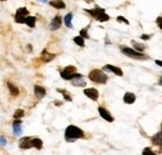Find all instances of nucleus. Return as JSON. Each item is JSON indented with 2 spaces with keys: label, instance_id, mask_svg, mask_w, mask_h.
Segmentation results:
<instances>
[{
  "label": "nucleus",
  "instance_id": "obj_1",
  "mask_svg": "<svg viewBox=\"0 0 162 155\" xmlns=\"http://www.w3.org/2000/svg\"><path fill=\"white\" fill-rule=\"evenodd\" d=\"M84 138V131L82 129H80L79 126L75 125H69L65 130V139L67 141H73L76 140V139H81Z\"/></svg>",
  "mask_w": 162,
  "mask_h": 155
},
{
  "label": "nucleus",
  "instance_id": "obj_2",
  "mask_svg": "<svg viewBox=\"0 0 162 155\" xmlns=\"http://www.w3.org/2000/svg\"><path fill=\"white\" fill-rule=\"evenodd\" d=\"M89 79L97 84H106L107 81V75L100 69H94L89 73Z\"/></svg>",
  "mask_w": 162,
  "mask_h": 155
},
{
  "label": "nucleus",
  "instance_id": "obj_3",
  "mask_svg": "<svg viewBox=\"0 0 162 155\" xmlns=\"http://www.w3.org/2000/svg\"><path fill=\"white\" fill-rule=\"evenodd\" d=\"M60 75H61V78L65 79V80H74V79H76V78H79V79L82 78V75L79 74L76 71V68L73 66V65L66 66L65 69L60 73Z\"/></svg>",
  "mask_w": 162,
  "mask_h": 155
},
{
  "label": "nucleus",
  "instance_id": "obj_4",
  "mask_svg": "<svg viewBox=\"0 0 162 155\" xmlns=\"http://www.w3.org/2000/svg\"><path fill=\"white\" fill-rule=\"evenodd\" d=\"M86 11H87L92 18H95L96 20H99V21H107L108 19H110L102 8H95V9H92V10H86Z\"/></svg>",
  "mask_w": 162,
  "mask_h": 155
},
{
  "label": "nucleus",
  "instance_id": "obj_5",
  "mask_svg": "<svg viewBox=\"0 0 162 155\" xmlns=\"http://www.w3.org/2000/svg\"><path fill=\"white\" fill-rule=\"evenodd\" d=\"M121 51L125 55L130 56V58H135V59H144L145 58L144 53H138V51L135 50V49L129 48V46H121Z\"/></svg>",
  "mask_w": 162,
  "mask_h": 155
},
{
  "label": "nucleus",
  "instance_id": "obj_6",
  "mask_svg": "<svg viewBox=\"0 0 162 155\" xmlns=\"http://www.w3.org/2000/svg\"><path fill=\"white\" fill-rule=\"evenodd\" d=\"M29 15V11L26 8H20L16 14H15V21L19 23V24H22V23H26V18Z\"/></svg>",
  "mask_w": 162,
  "mask_h": 155
},
{
  "label": "nucleus",
  "instance_id": "obj_7",
  "mask_svg": "<svg viewBox=\"0 0 162 155\" xmlns=\"http://www.w3.org/2000/svg\"><path fill=\"white\" fill-rule=\"evenodd\" d=\"M84 94L89 98V99H91V100H94V101L99 99V91H97V89H95V88L84 89Z\"/></svg>",
  "mask_w": 162,
  "mask_h": 155
},
{
  "label": "nucleus",
  "instance_id": "obj_8",
  "mask_svg": "<svg viewBox=\"0 0 162 155\" xmlns=\"http://www.w3.org/2000/svg\"><path fill=\"white\" fill-rule=\"evenodd\" d=\"M19 146H20V149H30V148H33V138L26 137V138L20 139Z\"/></svg>",
  "mask_w": 162,
  "mask_h": 155
},
{
  "label": "nucleus",
  "instance_id": "obj_9",
  "mask_svg": "<svg viewBox=\"0 0 162 155\" xmlns=\"http://www.w3.org/2000/svg\"><path fill=\"white\" fill-rule=\"evenodd\" d=\"M99 114H100V116L102 119H105L106 122H108V123H112L114 122V118H112V115L108 113V110H106L105 108H102V107H100L99 108Z\"/></svg>",
  "mask_w": 162,
  "mask_h": 155
},
{
  "label": "nucleus",
  "instance_id": "obj_10",
  "mask_svg": "<svg viewBox=\"0 0 162 155\" xmlns=\"http://www.w3.org/2000/svg\"><path fill=\"white\" fill-rule=\"evenodd\" d=\"M104 69L105 70H110L111 73H114V74H116L117 76H122L123 75V73H122V70L120 69L119 66H115V65H111V64H107V65H105L104 66Z\"/></svg>",
  "mask_w": 162,
  "mask_h": 155
},
{
  "label": "nucleus",
  "instance_id": "obj_11",
  "mask_svg": "<svg viewBox=\"0 0 162 155\" xmlns=\"http://www.w3.org/2000/svg\"><path fill=\"white\" fill-rule=\"evenodd\" d=\"M61 18L60 16H55L54 19H52V21H51V24H50V29L51 30H58L60 29V26H61Z\"/></svg>",
  "mask_w": 162,
  "mask_h": 155
},
{
  "label": "nucleus",
  "instance_id": "obj_12",
  "mask_svg": "<svg viewBox=\"0 0 162 155\" xmlns=\"http://www.w3.org/2000/svg\"><path fill=\"white\" fill-rule=\"evenodd\" d=\"M34 91H35V95L39 98V99L44 98L45 94H46V90H45L43 86H40V85H35V86H34Z\"/></svg>",
  "mask_w": 162,
  "mask_h": 155
},
{
  "label": "nucleus",
  "instance_id": "obj_13",
  "mask_svg": "<svg viewBox=\"0 0 162 155\" xmlns=\"http://www.w3.org/2000/svg\"><path fill=\"white\" fill-rule=\"evenodd\" d=\"M135 100H136V95H135L134 93H126L125 95H123V101H125L126 104H134Z\"/></svg>",
  "mask_w": 162,
  "mask_h": 155
},
{
  "label": "nucleus",
  "instance_id": "obj_14",
  "mask_svg": "<svg viewBox=\"0 0 162 155\" xmlns=\"http://www.w3.org/2000/svg\"><path fill=\"white\" fill-rule=\"evenodd\" d=\"M7 88H9V91H10V94L13 96H18L19 95V89H18V86H15L13 83H10V81H7Z\"/></svg>",
  "mask_w": 162,
  "mask_h": 155
},
{
  "label": "nucleus",
  "instance_id": "obj_15",
  "mask_svg": "<svg viewBox=\"0 0 162 155\" xmlns=\"http://www.w3.org/2000/svg\"><path fill=\"white\" fill-rule=\"evenodd\" d=\"M14 134L16 137L21 134V120H14Z\"/></svg>",
  "mask_w": 162,
  "mask_h": 155
},
{
  "label": "nucleus",
  "instance_id": "obj_16",
  "mask_svg": "<svg viewBox=\"0 0 162 155\" xmlns=\"http://www.w3.org/2000/svg\"><path fill=\"white\" fill-rule=\"evenodd\" d=\"M54 58H55V55L49 54L47 50H43V53H41V59H43V61H51Z\"/></svg>",
  "mask_w": 162,
  "mask_h": 155
},
{
  "label": "nucleus",
  "instance_id": "obj_17",
  "mask_svg": "<svg viewBox=\"0 0 162 155\" xmlns=\"http://www.w3.org/2000/svg\"><path fill=\"white\" fill-rule=\"evenodd\" d=\"M71 19H73V13L66 14V16L64 18V23L67 28H73V23H71Z\"/></svg>",
  "mask_w": 162,
  "mask_h": 155
},
{
  "label": "nucleus",
  "instance_id": "obj_18",
  "mask_svg": "<svg viewBox=\"0 0 162 155\" xmlns=\"http://www.w3.org/2000/svg\"><path fill=\"white\" fill-rule=\"evenodd\" d=\"M132 45H134V49L138 53H144L145 50V45L141 44V43H137V41H132Z\"/></svg>",
  "mask_w": 162,
  "mask_h": 155
},
{
  "label": "nucleus",
  "instance_id": "obj_19",
  "mask_svg": "<svg viewBox=\"0 0 162 155\" xmlns=\"http://www.w3.org/2000/svg\"><path fill=\"white\" fill-rule=\"evenodd\" d=\"M33 148L36 149H41L43 148V141L39 138H33Z\"/></svg>",
  "mask_w": 162,
  "mask_h": 155
},
{
  "label": "nucleus",
  "instance_id": "obj_20",
  "mask_svg": "<svg viewBox=\"0 0 162 155\" xmlns=\"http://www.w3.org/2000/svg\"><path fill=\"white\" fill-rule=\"evenodd\" d=\"M50 5L56 9H65V3L64 1H50Z\"/></svg>",
  "mask_w": 162,
  "mask_h": 155
},
{
  "label": "nucleus",
  "instance_id": "obj_21",
  "mask_svg": "<svg viewBox=\"0 0 162 155\" xmlns=\"http://www.w3.org/2000/svg\"><path fill=\"white\" fill-rule=\"evenodd\" d=\"M35 21H36V18H34V16H28V18H26V23H25V24L29 25L30 28H34V26H35Z\"/></svg>",
  "mask_w": 162,
  "mask_h": 155
},
{
  "label": "nucleus",
  "instance_id": "obj_22",
  "mask_svg": "<svg viewBox=\"0 0 162 155\" xmlns=\"http://www.w3.org/2000/svg\"><path fill=\"white\" fill-rule=\"evenodd\" d=\"M74 41H75V44H76V45H79V46H81V48L85 45L84 38H81L80 35H79V36H75V38H74Z\"/></svg>",
  "mask_w": 162,
  "mask_h": 155
},
{
  "label": "nucleus",
  "instance_id": "obj_23",
  "mask_svg": "<svg viewBox=\"0 0 162 155\" xmlns=\"http://www.w3.org/2000/svg\"><path fill=\"white\" fill-rule=\"evenodd\" d=\"M58 91L60 93V94H62V96L65 98V100H67V101H73V98H71V95L67 91H65V90H62V89H58Z\"/></svg>",
  "mask_w": 162,
  "mask_h": 155
},
{
  "label": "nucleus",
  "instance_id": "obj_24",
  "mask_svg": "<svg viewBox=\"0 0 162 155\" xmlns=\"http://www.w3.org/2000/svg\"><path fill=\"white\" fill-rule=\"evenodd\" d=\"M24 114H25V113H24V110H22V109H18L16 113L14 114V119H15V120H20L22 116H24Z\"/></svg>",
  "mask_w": 162,
  "mask_h": 155
},
{
  "label": "nucleus",
  "instance_id": "obj_25",
  "mask_svg": "<svg viewBox=\"0 0 162 155\" xmlns=\"http://www.w3.org/2000/svg\"><path fill=\"white\" fill-rule=\"evenodd\" d=\"M142 155H157L155 152H152L151 148H145L144 152H142Z\"/></svg>",
  "mask_w": 162,
  "mask_h": 155
},
{
  "label": "nucleus",
  "instance_id": "obj_26",
  "mask_svg": "<svg viewBox=\"0 0 162 155\" xmlns=\"http://www.w3.org/2000/svg\"><path fill=\"white\" fill-rule=\"evenodd\" d=\"M73 84L76 85V86H85V81L84 80H73Z\"/></svg>",
  "mask_w": 162,
  "mask_h": 155
},
{
  "label": "nucleus",
  "instance_id": "obj_27",
  "mask_svg": "<svg viewBox=\"0 0 162 155\" xmlns=\"http://www.w3.org/2000/svg\"><path fill=\"white\" fill-rule=\"evenodd\" d=\"M80 36L84 38V39H86V38H89V34H87V30L86 29H82L80 31Z\"/></svg>",
  "mask_w": 162,
  "mask_h": 155
},
{
  "label": "nucleus",
  "instance_id": "obj_28",
  "mask_svg": "<svg viewBox=\"0 0 162 155\" xmlns=\"http://www.w3.org/2000/svg\"><path fill=\"white\" fill-rule=\"evenodd\" d=\"M117 21H120V23H123V24L129 25V21H127V20H126V19L123 18V16H119V18H117Z\"/></svg>",
  "mask_w": 162,
  "mask_h": 155
},
{
  "label": "nucleus",
  "instance_id": "obj_29",
  "mask_svg": "<svg viewBox=\"0 0 162 155\" xmlns=\"http://www.w3.org/2000/svg\"><path fill=\"white\" fill-rule=\"evenodd\" d=\"M156 24L159 25V28H160V29H162V18H161V16L156 19Z\"/></svg>",
  "mask_w": 162,
  "mask_h": 155
},
{
  "label": "nucleus",
  "instance_id": "obj_30",
  "mask_svg": "<svg viewBox=\"0 0 162 155\" xmlns=\"http://www.w3.org/2000/svg\"><path fill=\"white\" fill-rule=\"evenodd\" d=\"M151 36H152V35H148V34L146 35V34H144V35H141V39H144V40H148Z\"/></svg>",
  "mask_w": 162,
  "mask_h": 155
},
{
  "label": "nucleus",
  "instance_id": "obj_31",
  "mask_svg": "<svg viewBox=\"0 0 162 155\" xmlns=\"http://www.w3.org/2000/svg\"><path fill=\"white\" fill-rule=\"evenodd\" d=\"M156 64H157V65H160V66H162V60H156Z\"/></svg>",
  "mask_w": 162,
  "mask_h": 155
},
{
  "label": "nucleus",
  "instance_id": "obj_32",
  "mask_svg": "<svg viewBox=\"0 0 162 155\" xmlns=\"http://www.w3.org/2000/svg\"><path fill=\"white\" fill-rule=\"evenodd\" d=\"M1 144L5 145V138H4V137H1Z\"/></svg>",
  "mask_w": 162,
  "mask_h": 155
},
{
  "label": "nucleus",
  "instance_id": "obj_33",
  "mask_svg": "<svg viewBox=\"0 0 162 155\" xmlns=\"http://www.w3.org/2000/svg\"><path fill=\"white\" fill-rule=\"evenodd\" d=\"M160 84L162 85V78H161V80H160Z\"/></svg>",
  "mask_w": 162,
  "mask_h": 155
}]
</instances>
